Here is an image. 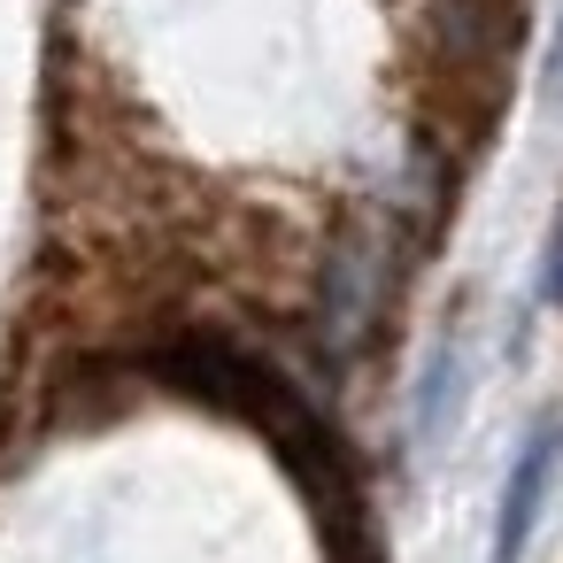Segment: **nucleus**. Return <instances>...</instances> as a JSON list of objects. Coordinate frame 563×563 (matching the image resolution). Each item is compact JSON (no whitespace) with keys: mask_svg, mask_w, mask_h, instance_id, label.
I'll return each instance as SVG.
<instances>
[{"mask_svg":"<svg viewBox=\"0 0 563 563\" xmlns=\"http://www.w3.org/2000/svg\"><path fill=\"white\" fill-rule=\"evenodd\" d=\"M540 93L563 101V16H555V40H548V70H540Z\"/></svg>","mask_w":563,"mask_h":563,"instance_id":"20e7f679","label":"nucleus"},{"mask_svg":"<svg viewBox=\"0 0 563 563\" xmlns=\"http://www.w3.org/2000/svg\"><path fill=\"white\" fill-rule=\"evenodd\" d=\"M540 301H555V309H563V224H555V240H548V271H540Z\"/></svg>","mask_w":563,"mask_h":563,"instance_id":"7ed1b4c3","label":"nucleus"},{"mask_svg":"<svg viewBox=\"0 0 563 563\" xmlns=\"http://www.w3.org/2000/svg\"><path fill=\"white\" fill-rule=\"evenodd\" d=\"M455 378H463V355L440 340V347H432V363H424V394H417V440H432V432H440V409L455 401Z\"/></svg>","mask_w":563,"mask_h":563,"instance_id":"f03ea898","label":"nucleus"},{"mask_svg":"<svg viewBox=\"0 0 563 563\" xmlns=\"http://www.w3.org/2000/svg\"><path fill=\"white\" fill-rule=\"evenodd\" d=\"M555 463H563V409H548V417L532 424V440L517 448V463H509V478H501L494 563H517V555H525V540H532V525H540V501H548V486H555Z\"/></svg>","mask_w":563,"mask_h":563,"instance_id":"f257e3e1","label":"nucleus"}]
</instances>
